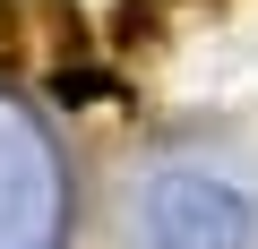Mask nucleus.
I'll return each instance as SVG.
<instances>
[{
	"label": "nucleus",
	"mask_w": 258,
	"mask_h": 249,
	"mask_svg": "<svg viewBox=\"0 0 258 249\" xmlns=\"http://www.w3.org/2000/svg\"><path fill=\"white\" fill-rule=\"evenodd\" d=\"M26 60V9H18V0H0V77H9Z\"/></svg>",
	"instance_id": "f03ea898"
},
{
	"label": "nucleus",
	"mask_w": 258,
	"mask_h": 249,
	"mask_svg": "<svg viewBox=\"0 0 258 249\" xmlns=\"http://www.w3.org/2000/svg\"><path fill=\"white\" fill-rule=\"evenodd\" d=\"M215 0H112V43L120 52H155L172 35H189Z\"/></svg>",
	"instance_id": "f257e3e1"
}]
</instances>
